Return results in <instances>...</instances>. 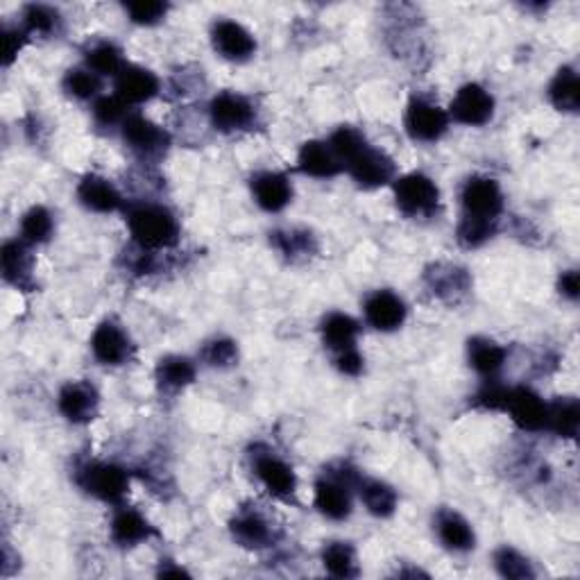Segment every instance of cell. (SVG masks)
<instances>
[{
  "label": "cell",
  "instance_id": "cell-36",
  "mask_svg": "<svg viewBox=\"0 0 580 580\" xmlns=\"http://www.w3.org/2000/svg\"><path fill=\"white\" fill-rule=\"evenodd\" d=\"M55 236V216L43 205H32L19 220V238L30 248L51 244Z\"/></svg>",
  "mask_w": 580,
  "mask_h": 580
},
{
  "label": "cell",
  "instance_id": "cell-24",
  "mask_svg": "<svg viewBox=\"0 0 580 580\" xmlns=\"http://www.w3.org/2000/svg\"><path fill=\"white\" fill-rule=\"evenodd\" d=\"M0 272H3V279L10 286L23 290V293H32V290H37L34 255L25 240L21 238L6 240L3 250H0Z\"/></svg>",
  "mask_w": 580,
  "mask_h": 580
},
{
  "label": "cell",
  "instance_id": "cell-40",
  "mask_svg": "<svg viewBox=\"0 0 580 580\" xmlns=\"http://www.w3.org/2000/svg\"><path fill=\"white\" fill-rule=\"evenodd\" d=\"M130 112L132 110L121 99H116L114 93L112 95L103 93L101 99L91 105V118H93L95 127H101V130H118L121 132Z\"/></svg>",
  "mask_w": 580,
  "mask_h": 580
},
{
  "label": "cell",
  "instance_id": "cell-32",
  "mask_svg": "<svg viewBox=\"0 0 580 580\" xmlns=\"http://www.w3.org/2000/svg\"><path fill=\"white\" fill-rule=\"evenodd\" d=\"M19 25L30 34V39H53L64 30V17L58 8L45 3H28L21 8Z\"/></svg>",
  "mask_w": 580,
  "mask_h": 580
},
{
  "label": "cell",
  "instance_id": "cell-37",
  "mask_svg": "<svg viewBox=\"0 0 580 580\" xmlns=\"http://www.w3.org/2000/svg\"><path fill=\"white\" fill-rule=\"evenodd\" d=\"M62 91L66 93V99L75 103H95L103 95V77L95 75L91 69L82 66H71L64 77H62Z\"/></svg>",
  "mask_w": 580,
  "mask_h": 580
},
{
  "label": "cell",
  "instance_id": "cell-31",
  "mask_svg": "<svg viewBox=\"0 0 580 580\" xmlns=\"http://www.w3.org/2000/svg\"><path fill=\"white\" fill-rule=\"evenodd\" d=\"M84 66L101 77H116L125 69V53L114 39H93L84 45Z\"/></svg>",
  "mask_w": 580,
  "mask_h": 580
},
{
  "label": "cell",
  "instance_id": "cell-34",
  "mask_svg": "<svg viewBox=\"0 0 580 580\" xmlns=\"http://www.w3.org/2000/svg\"><path fill=\"white\" fill-rule=\"evenodd\" d=\"M580 428V404L576 397H556L547 404V433L556 438L573 441Z\"/></svg>",
  "mask_w": 580,
  "mask_h": 580
},
{
  "label": "cell",
  "instance_id": "cell-42",
  "mask_svg": "<svg viewBox=\"0 0 580 580\" xmlns=\"http://www.w3.org/2000/svg\"><path fill=\"white\" fill-rule=\"evenodd\" d=\"M499 231V225H490V222H476V220H458L456 227V240L460 244V248L465 250H478L493 240Z\"/></svg>",
  "mask_w": 580,
  "mask_h": 580
},
{
  "label": "cell",
  "instance_id": "cell-16",
  "mask_svg": "<svg viewBox=\"0 0 580 580\" xmlns=\"http://www.w3.org/2000/svg\"><path fill=\"white\" fill-rule=\"evenodd\" d=\"M58 411L69 424L86 426L101 413V391L86 379L66 381L58 393Z\"/></svg>",
  "mask_w": 580,
  "mask_h": 580
},
{
  "label": "cell",
  "instance_id": "cell-45",
  "mask_svg": "<svg viewBox=\"0 0 580 580\" xmlns=\"http://www.w3.org/2000/svg\"><path fill=\"white\" fill-rule=\"evenodd\" d=\"M333 367L345 374V376H361L363 370H365V359L361 354V350H348V352H341V354H335L333 356Z\"/></svg>",
  "mask_w": 580,
  "mask_h": 580
},
{
  "label": "cell",
  "instance_id": "cell-20",
  "mask_svg": "<svg viewBox=\"0 0 580 580\" xmlns=\"http://www.w3.org/2000/svg\"><path fill=\"white\" fill-rule=\"evenodd\" d=\"M162 93V80L155 71L141 64H125V69L114 77V95L130 110L155 101Z\"/></svg>",
  "mask_w": 580,
  "mask_h": 580
},
{
  "label": "cell",
  "instance_id": "cell-38",
  "mask_svg": "<svg viewBox=\"0 0 580 580\" xmlns=\"http://www.w3.org/2000/svg\"><path fill=\"white\" fill-rule=\"evenodd\" d=\"M493 565L501 578H510V580H528L538 576L534 562H530L519 549L508 545L499 547L493 553Z\"/></svg>",
  "mask_w": 580,
  "mask_h": 580
},
{
  "label": "cell",
  "instance_id": "cell-21",
  "mask_svg": "<svg viewBox=\"0 0 580 580\" xmlns=\"http://www.w3.org/2000/svg\"><path fill=\"white\" fill-rule=\"evenodd\" d=\"M547 400L528 385H510L506 411L524 433H542L547 426Z\"/></svg>",
  "mask_w": 580,
  "mask_h": 580
},
{
  "label": "cell",
  "instance_id": "cell-26",
  "mask_svg": "<svg viewBox=\"0 0 580 580\" xmlns=\"http://www.w3.org/2000/svg\"><path fill=\"white\" fill-rule=\"evenodd\" d=\"M296 166L302 175L313 179H333L343 173V164L335 157L327 138L304 141L298 151Z\"/></svg>",
  "mask_w": 580,
  "mask_h": 580
},
{
  "label": "cell",
  "instance_id": "cell-15",
  "mask_svg": "<svg viewBox=\"0 0 580 580\" xmlns=\"http://www.w3.org/2000/svg\"><path fill=\"white\" fill-rule=\"evenodd\" d=\"M209 39L214 51L231 62V64H246L257 55V37L236 19H216L209 30Z\"/></svg>",
  "mask_w": 580,
  "mask_h": 580
},
{
  "label": "cell",
  "instance_id": "cell-43",
  "mask_svg": "<svg viewBox=\"0 0 580 580\" xmlns=\"http://www.w3.org/2000/svg\"><path fill=\"white\" fill-rule=\"evenodd\" d=\"M508 393H510V385L501 383V379H486L480 389L476 391V395L472 397V402H474V406H478L483 411L504 413L506 402H508Z\"/></svg>",
  "mask_w": 580,
  "mask_h": 580
},
{
  "label": "cell",
  "instance_id": "cell-17",
  "mask_svg": "<svg viewBox=\"0 0 580 580\" xmlns=\"http://www.w3.org/2000/svg\"><path fill=\"white\" fill-rule=\"evenodd\" d=\"M363 318L367 327L381 333H393L404 327L408 304L391 288H376L363 300Z\"/></svg>",
  "mask_w": 580,
  "mask_h": 580
},
{
  "label": "cell",
  "instance_id": "cell-4",
  "mask_svg": "<svg viewBox=\"0 0 580 580\" xmlns=\"http://www.w3.org/2000/svg\"><path fill=\"white\" fill-rule=\"evenodd\" d=\"M73 480L84 495L93 497L95 501L121 506L130 495L132 472H127V467L114 460L86 458L75 465Z\"/></svg>",
  "mask_w": 580,
  "mask_h": 580
},
{
  "label": "cell",
  "instance_id": "cell-7",
  "mask_svg": "<svg viewBox=\"0 0 580 580\" xmlns=\"http://www.w3.org/2000/svg\"><path fill=\"white\" fill-rule=\"evenodd\" d=\"M460 218L499 225L506 211L501 184L490 175H469L458 193Z\"/></svg>",
  "mask_w": 580,
  "mask_h": 580
},
{
  "label": "cell",
  "instance_id": "cell-27",
  "mask_svg": "<svg viewBox=\"0 0 580 580\" xmlns=\"http://www.w3.org/2000/svg\"><path fill=\"white\" fill-rule=\"evenodd\" d=\"M467 363L483 381L501 379L508 363V350L490 335H472L467 341Z\"/></svg>",
  "mask_w": 580,
  "mask_h": 580
},
{
  "label": "cell",
  "instance_id": "cell-23",
  "mask_svg": "<svg viewBox=\"0 0 580 580\" xmlns=\"http://www.w3.org/2000/svg\"><path fill=\"white\" fill-rule=\"evenodd\" d=\"M433 534L449 553H469L476 549V530L456 508H438L433 515Z\"/></svg>",
  "mask_w": 580,
  "mask_h": 580
},
{
  "label": "cell",
  "instance_id": "cell-22",
  "mask_svg": "<svg viewBox=\"0 0 580 580\" xmlns=\"http://www.w3.org/2000/svg\"><path fill=\"white\" fill-rule=\"evenodd\" d=\"M252 200L266 214H281L290 203H293L296 188L290 177L281 170H257L250 177Z\"/></svg>",
  "mask_w": 580,
  "mask_h": 580
},
{
  "label": "cell",
  "instance_id": "cell-39",
  "mask_svg": "<svg viewBox=\"0 0 580 580\" xmlns=\"http://www.w3.org/2000/svg\"><path fill=\"white\" fill-rule=\"evenodd\" d=\"M238 343L229 335H214L200 348V363L214 370H229L238 363Z\"/></svg>",
  "mask_w": 580,
  "mask_h": 580
},
{
  "label": "cell",
  "instance_id": "cell-41",
  "mask_svg": "<svg viewBox=\"0 0 580 580\" xmlns=\"http://www.w3.org/2000/svg\"><path fill=\"white\" fill-rule=\"evenodd\" d=\"M123 12L127 21L138 28H155L166 21L170 6L164 0H136V3H125Z\"/></svg>",
  "mask_w": 580,
  "mask_h": 580
},
{
  "label": "cell",
  "instance_id": "cell-5",
  "mask_svg": "<svg viewBox=\"0 0 580 580\" xmlns=\"http://www.w3.org/2000/svg\"><path fill=\"white\" fill-rule=\"evenodd\" d=\"M250 469L255 478L261 483L263 490L279 501H293L300 488V478L296 467L290 465L281 454H277L272 447L257 443L248 452Z\"/></svg>",
  "mask_w": 580,
  "mask_h": 580
},
{
  "label": "cell",
  "instance_id": "cell-25",
  "mask_svg": "<svg viewBox=\"0 0 580 580\" xmlns=\"http://www.w3.org/2000/svg\"><path fill=\"white\" fill-rule=\"evenodd\" d=\"M270 248L286 261V263H307L320 252L318 236L309 227H277L270 231Z\"/></svg>",
  "mask_w": 580,
  "mask_h": 580
},
{
  "label": "cell",
  "instance_id": "cell-14",
  "mask_svg": "<svg viewBox=\"0 0 580 580\" xmlns=\"http://www.w3.org/2000/svg\"><path fill=\"white\" fill-rule=\"evenodd\" d=\"M447 110L426 95H413L404 112V130L415 143H438L449 132Z\"/></svg>",
  "mask_w": 580,
  "mask_h": 580
},
{
  "label": "cell",
  "instance_id": "cell-46",
  "mask_svg": "<svg viewBox=\"0 0 580 580\" xmlns=\"http://www.w3.org/2000/svg\"><path fill=\"white\" fill-rule=\"evenodd\" d=\"M558 293L567 302H578V298H580V275H578L576 268L560 272V277H558Z\"/></svg>",
  "mask_w": 580,
  "mask_h": 580
},
{
  "label": "cell",
  "instance_id": "cell-12",
  "mask_svg": "<svg viewBox=\"0 0 580 580\" xmlns=\"http://www.w3.org/2000/svg\"><path fill=\"white\" fill-rule=\"evenodd\" d=\"M422 281L428 293L447 307H458L465 302L474 286L469 270L452 261H435L426 266Z\"/></svg>",
  "mask_w": 580,
  "mask_h": 580
},
{
  "label": "cell",
  "instance_id": "cell-29",
  "mask_svg": "<svg viewBox=\"0 0 580 580\" xmlns=\"http://www.w3.org/2000/svg\"><path fill=\"white\" fill-rule=\"evenodd\" d=\"M356 495H359L361 504L365 506V510L376 519H389L397 512L400 495L391 486V483H385L381 478L361 474V478L356 483Z\"/></svg>",
  "mask_w": 580,
  "mask_h": 580
},
{
  "label": "cell",
  "instance_id": "cell-19",
  "mask_svg": "<svg viewBox=\"0 0 580 580\" xmlns=\"http://www.w3.org/2000/svg\"><path fill=\"white\" fill-rule=\"evenodd\" d=\"M110 538L118 549H134L138 545L159 538V530L138 508L121 504L114 506V515L110 521Z\"/></svg>",
  "mask_w": 580,
  "mask_h": 580
},
{
  "label": "cell",
  "instance_id": "cell-44",
  "mask_svg": "<svg viewBox=\"0 0 580 580\" xmlns=\"http://www.w3.org/2000/svg\"><path fill=\"white\" fill-rule=\"evenodd\" d=\"M28 43H30V34L19 23L6 25L0 30V62H3L6 69H10L19 60Z\"/></svg>",
  "mask_w": 580,
  "mask_h": 580
},
{
  "label": "cell",
  "instance_id": "cell-9",
  "mask_svg": "<svg viewBox=\"0 0 580 580\" xmlns=\"http://www.w3.org/2000/svg\"><path fill=\"white\" fill-rule=\"evenodd\" d=\"M121 138L125 148L143 164L159 162L170 148V134L136 110H132L125 118L121 127Z\"/></svg>",
  "mask_w": 580,
  "mask_h": 580
},
{
  "label": "cell",
  "instance_id": "cell-8",
  "mask_svg": "<svg viewBox=\"0 0 580 580\" xmlns=\"http://www.w3.org/2000/svg\"><path fill=\"white\" fill-rule=\"evenodd\" d=\"M209 123L220 134L252 132L259 125V107L246 93L220 91L209 101Z\"/></svg>",
  "mask_w": 580,
  "mask_h": 580
},
{
  "label": "cell",
  "instance_id": "cell-28",
  "mask_svg": "<svg viewBox=\"0 0 580 580\" xmlns=\"http://www.w3.org/2000/svg\"><path fill=\"white\" fill-rule=\"evenodd\" d=\"M361 335V322L343 311H331L320 322V338L322 345L331 352V356L356 350Z\"/></svg>",
  "mask_w": 580,
  "mask_h": 580
},
{
  "label": "cell",
  "instance_id": "cell-30",
  "mask_svg": "<svg viewBox=\"0 0 580 580\" xmlns=\"http://www.w3.org/2000/svg\"><path fill=\"white\" fill-rule=\"evenodd\" d=\"M196 376H198L196 361L182 356V354L162 356L155 367L157 389L164 395H179L182 391L188 389L193 381H196Z\"/></svg>",
  "mask_w": 580,
  "mask_h": 580
},
{
  "label": "cell",
  "instance_id": "cell-10",
  "mask_svg": "<svg viewBox=\"0 0 580 580\" xmlns=\"http://www.w3.org/2000/svg\"><path fill=\"white\" fill-rule=\"evenodd\" d=\"M231 540L248 551H263L277 545L279 530L259 506H240L229 519Z\"/></svg>",
  "mask_w": 580,
  "mask_h": 580
},
{
  "label": "cell",
  "instance_id": "cell-35",
  "mask_svg": "<svg viewBox=\"0 0 580 580\" xmlns=\"http://www.w3.org/2000/svg\"><path fill=\"white\" fill-rule=\"evenodd\" d=\"M320 562L324 571L333 578H356L361 573L359 553L348 540H331L324 542L320 551Z\"/></svg>",
  "mask_w": 580,
  "mask_h": 580
},
{
  "label": "cell",
  "instance_id": "cell-18",
  "mask_svg": "<svg viewBox=\"0 0 580 580\" xmlns=\"http://www.w3.org/2000/svg\"><path fill=\"white\" fill-rule=\"evenodd\" d=\"M75 198L86 211L101 214V216L125 211L127 207V200L121 193V188L110 177L99 175V173H86L77 182Z\"/></svg>",
  "mask_w": 580,
  "mask_h": 580
},
{
  "label": "cell",
  "instance_id": "cell-13",
  "mask_svg": "<svg viewBox=\"0 0 580 580\" xmlns=\"http://www.w3.org/2000/svg\"><path fill=\"white\" fill-rule=\"evenodd\" d=\"M89 350L93 359L105 367H123L136 354V345L130 331L114 318L99 322V327L93 329L89 338Z\"/></svg>",
  "mask_w": 580,
  "mask_h": 580
},
{
  "label": "cell",
  "instance_id": "cell-47",
  "mask_svg": "<svg viewBox=\"0 0 580 580\" xmlns=\"http://www.w3.org/2000/svg\"><path fill=\"white\" fill-rule=\"evenodd\" d=\"M157 576H188V571L184 567H175L173 560H162Z\"/></svg>",
  "mask_w": 580,
  "mask_h": 580
},
{
  "label": "cell",
  "instance_id": "cell-2",
  "mask_svg": "<svg viewBox=\"0 0 580 580\" xmlns=\"http://www.w3.org/2000/svg\"><path fill=\"white\" fill-rule=\"evenodd\" d=\"M132 246L151 252H170L179 246L182 225L177 214L153 200H134L125 207Z\"/></svg>",
  "mask_w": 580,
  "mask_h": 580
},
{
  "label": "cell",
  "instance_id": "cell-6",
  "mask_svg": "<svg viewBox=\"0 0 580 580\" xmlns=\"http://www.w3.org/2000/svg\"><path fill=\"white\" fill-rule=\"evenodd\" d=\"M395 207L408 220H428L441 211V186L422 170L400 175L393 182Z\"/></svg>",
  "mask_w": 580,
  "mask_h": 580
},
{
  "label": "cell",
  "instance_id": "cell-11",
  "mask_svg": "<svg viewBox=\"0 0 580 580\" xmlns=\"http://www.w3.org/2000/svg\"><path fill=\"white\" fill-rule=\"evenodd\" d=\"M447 114L454 123L463 127H486L497 114L495 93L480 82H465L454 93L447 107Z\"/></svg>",
  "mask_w": 580,
  "mask_h": 580
},
{
  "label": "cell",
  "instance_id": "cell-3",
  "mask_svg": "<svg viewBox=\"0 0 580 580\" xmlns=\"http://www.w3.org/2000/svg\"><path fill=\"white\" fill-rule=\"evenodd\" d=\"M361 469L350 460H338L322 469L313 483V506L329 521H345L354 512Z\"/></svg>",
  "mask_w": 580,
  "mask_h": 580
},
{
  "label": "cell",
  "instance_id": "cell-1",
  "mask_svg": "<svg viewBox=\"0 0 580 580\" xmlns=\"http://www.w3.org/2000/svg\"><path fill=\"white\" fill-rule=\"evenodd\" d=\"M335 157L341 159L343 170L365 190L389 186L397 179L395 159L376 148L374 143L354 125H338L327 138Z\"/></svg>",
  "mask_w": 580,
  "mask_h": 580
},
{
  "label": "cell",
  "instance_id": "cell-33",
  "mask_svg": "<svg viewBox=\"0 0 580 580\" xmlns=\"http://www.w3.org/2000/svg\"><path fill=\"white\" fill-rule=\"evenodd\" d=\"M547 95H549V103L553 105V110L562 114H576L580 107V82H578L576 66L571 64L560 66L549 82Z\"/></svg>",
  "mask_w": 580,
  "mask_h": 580
}]
</instances>
